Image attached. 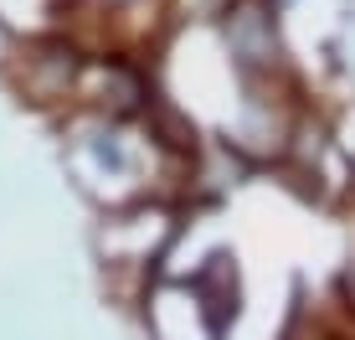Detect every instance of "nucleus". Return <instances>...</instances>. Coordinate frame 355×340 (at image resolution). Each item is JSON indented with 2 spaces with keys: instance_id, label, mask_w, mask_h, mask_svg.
Masks as SVG:
<instances>
[{
  "instance_id": "f257e3e1",
  "label": "nucleus",
  "mask_w": 355,
  "mask_h": 340,
  "mask_svg": "<svg viewBox=\"0 0 355 340\" xmlns=\"http://www.w3.org/2000/svg\"><path fill=\"white\" fill-rule=\"evenodd\" d=\"M83 67H88V57H83L62 31H36V36L21 42V52L10 57V83H16V93L26 103L57 108V103L78 99Z\"/></svg>"
}]
</instances>
